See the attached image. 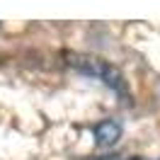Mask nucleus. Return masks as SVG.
Listing matches in <instances>:
<instances>
[{
    "instance_id": "1",
    "label": "nucleus",
    "mask_w": 160,
    "mask_h": 160,
    "mask_svg": "<svg viewBox=\"0 0 160 160\" xmlns=\"http://www.w3.org/2000/svg\"><path fill=\"white\" fill-rule=\"evenodd\" d=\"M66 63H68L73 70L82 73V75H90V78L102 80V82L109 85L117 95H126V82H124V75L119 73L117 66H112L107 61L97 58V56L75 53V51H68V53H66Z\"/></svg>"
},
{
    "instance_id": "2",
    "label": "nucleus",
    "mask_w": 160,
    "mask_h": 160,
    "mask_svg": "<svg viewBox=\"0 0 160 160\" xmlns=\"http://www.w3.org/2000/svg\"><path fill=\"white\" fill-rule=\"evenodd\" d=\"M119 138H121V124L119 121L104 119L95 126V141H97V146H102V148H112Z\"/></svg>"
}]
</instances>
